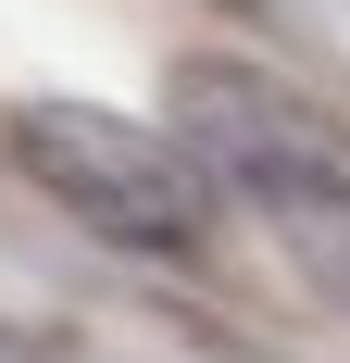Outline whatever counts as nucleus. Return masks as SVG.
<instances>
[{
	"instance_id": "obj_3",
	"label": "nucleus",
	"mask_w": 350,
	"mask_h": 363,
	"mask_svg": "<svg viewBox=\"0 0 350 363\" xmlns=\"http://www.w3.org/2000/svg\"><path fill=\"white\" fill-rule=\"evenodd\" d=\"M238 188H250V213L276 225V251L300 263V289L350 326V176L325 150H276V163H250Z\"/></svg>"
},
{
	"instance_id": "obj_2",
	"label": "nucleus",
	"mask_w": 350,
	"mask_h": 363,
	"mask_svg": "<svg viewBox=\"0 0 350 363\" xmlns=\"http://www.w3.org/2000/svg\"><path fill=\"white\" fill-rule=\"evenodd\" d=\"M175 125H188L225 176L276 163V150H325L313 101H300V88H276L263 63H225V50H188V63H175Z\"/></svg>"
},
{
	"instance_id": "obj_4",
	"label": "nucleus",
	"mask_w": 350,
	"mask_h": 363,
	"mask_svg": "<svg viewBox=\"0 0 350 363\" xmlns=\"http://www.w3.org/2000/svg\"><path fill=\"white\" fill-rule=\"evenodd\" d=\"M213 13H250V0H213Z\"/></svg>"
},
{
	"instance_id": "obj_1",
	"label": "nucleus",
	"mask_w": 350,
	"mask_h": 363,
	"mask_svg": "<svg viewBox=\"0 0 350 363\" xmlns=\"http://www.w3.org/2000/svg\"><path fill=\"white\" fill-rule=\"evenodd\" d=\"M13 163H26L38 201H63L88 238H113V251H201V225H213V188L201 163L163 138V125H125L113 101H13Z\"/></svg>"
}]
</instances>
